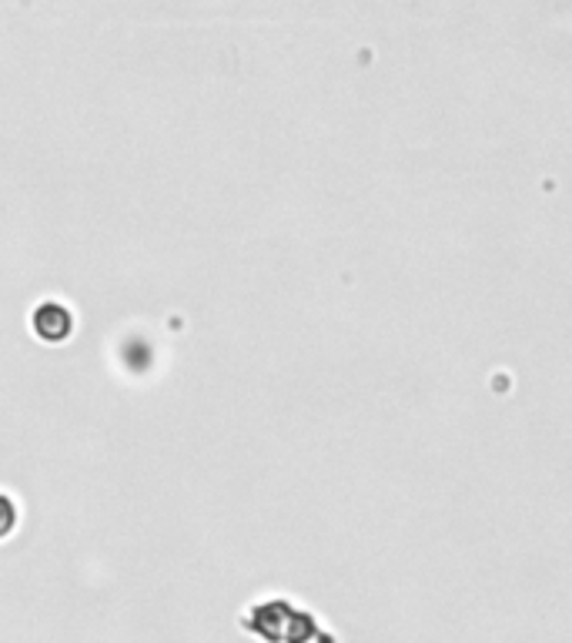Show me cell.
<instances>
[{
	"label": "cell",
	"instance_id": "cell-2",
	"mask_svg": "<svg viewBox=\"0 0 572 643\" xmlns=\"http://www.w3.org/2000/svg\"><path fill=\"white\" fill-rule=\"evenodd\" d=\"M31 329H34V335H37L41 342H47V345L67 342L71 332H74V312H71L64 302L47 299V302H41V306L34 309Z\"/></svg>",
	"mask_w": 572,
	"mask_h": 643
},
{
	"label": "cell",
	"instance_id": "cell-1",
	"mask_svg": "<svg viewBox=\"0 0 572 643\" xmlns=\"http://www.w3.org/2000/svg\"><path fill=\"white\" fill-rule=\"evenodd\" d=\"M251 620H245V630L268 640V643H309L319 630L312 613H295L281 600H265L255 610H248Z\"/></svg>",
	"mask_w": 572,
	"mask_h": 643
},
{
	"label": "cell",
	"instance_id": "cell-3",
	"mask_svg": "<svg viewBox=\"0 0 572 643\" xmlns=\"http://www.w3.org/2000/svg\"><path fill=\"white\" fill-rule=\"evenodd\" d=\"M18 529V503L0 493V539H8Z\"/></svg>",
	"mask_w": 572,
	"mask_h": 643
}]
</instances>
